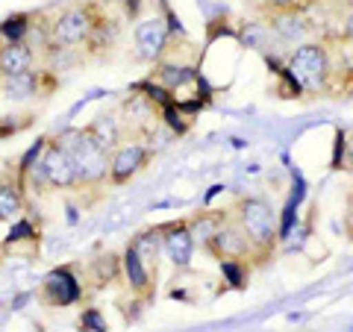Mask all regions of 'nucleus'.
I'll return each mask as SVG.
<instances>
[{
    "mask_svg": "<svg viewBox=\"0 0 353 332\" xmlns=\"http://www.w3.org/2000/svg\"><path fill=\"white\" fill-rule=\"evenodd\" d=\"M230 218L245 229V236L253 245V264H265L271 259L274 247L280 238V227H277V212L265 197H239L230 209Z\"/></svg>",
    "mask_w": 353,
    "mask_h": 332,
    "instance_id": "nucleus-1",
    "label": "nucleus"
},
{
    "mask_svg": "<svg viewBox=\"0 0 353 332\" xmlns=\"http://www.w3.org/2000/svg\"><path fill=\"white\" fill-rule=\"evenodd\" d=\"M65 150L71 153L74 168H77V194H88L97 191L103 194V188L109 185V153H103L101 147L92 141V136L83 129H62L57 136Z\"/></svg>",
    "mask_w": 353,
    "mask_h": 332,
    "instance_id": "nucleus-2",
    "label": "nucleus"
},
{
    "mask_svg": "<svg viewBox=\"0 0 353 332\" xmlns=\"http://www.w3.org/2000/svg\"><path fill=\"white\" fill-rule=\"evenodd\" d=\"M285 76L292 80L294 92L306 94H324L333 80V62H330V50L321 41H303L292 50L289 62H285Z\"/></svg>",
    "mask_w": 353,
    "mask_h": 332,
    "instance_id": "nucleus-3",
    "label": "nucleus"
},
{
    "mask_svg": "<svg viewBox=\"0 0 353 332\" xmlns=\"http://www.w3.org/2000/svg\"><path fill=\"white\" fill-rule=\"evenodd\" d=\"M101 6L103 3H97V0H92V3H71L57 18H50V48L48 50H74L80 44H85L94 30Z\"/></svg>",
    "mask_w": 353,
    "mask_h": 332,
    "instance_id": "nucleus-4",
    "label": "nucleus"
},
{
    "mask_svg": "<svg viewBox=\"0 0 353 332\" xmlns=\"http://www.w3.org/2000/svg\"><path fill=\"white\" fill-rule=\"evenodd\" d=\"M118 121H121L124 136H130V141H150L162 121V109L153 103L145 92L136 88V92H130V97L121 103Z\"/></svg>",
    "mask_w": 353,
    "mask_h": 332,
    "instance_id": "nucleus-5",
    "label": "nucleus"
},
{
    "mask_svg": "<svg viewBox=\"0 0 353 332\" xmlns=\"http://www.w3.org/2000/svg\"><path fill=\"white\" fill-rule=\"evenodd\" d=\"M83 294H85V285L80 276H77V268L74 264H59V268H53L41 280L39 300L50 309H65V306L80 303Z\"/></svg>",
    "mask_w": 353,
    "mask_h": 332,
    "instance_id": "nucleus-6",
    "label": "nucleus"
},
{
    "mask_svg": "<svg viewBox=\"0 0 353 332\" xmlns=\"http://www.w3.org/2000/svg\"><path fill=\"white\" fill-rule=\"evenodd\" d=\"M153 147L145 141H124L121 147L109 153V188H121L132 183L150 165Z\"/></svg>",
    "mask_w": 353,
    "mask_h": 332,
    "instance_id": "nucleus-7",
    "label": "nucleus"
},
{
    "mask_svg": "<svg viewBox=\"0 0 353 332\" xmlns=\"http://www.w3.org/2000/svg\"><path fill=\"white\" fill-rule=\"evenodd\" d=\"M59 85L53 68H32L15 76H0V94L6 101H32V97H50Z\"/></svg>",
    "mask_w": 353,
    "mask_h": 332,
    "instance_id": "nucleus-8",
    "label": "nucleus"
},
{
    "mask_svg": "<svg viewBox=\"0 0 353 332\" xmlns=\"http://www.w3.org/2000/svg\"><path fill=\"white\" fill-rule=\"evenodd\" d=\"M209 256H215L218 262H253V245L250 238L245 236V229H241L233 218H227L221 229L212 236V241L203 247Z\"/></svg>",
    "mask_w": 353,
    "mask_h": 332,
    "instance_id": "nucleus-9",
    "label": "nucleus"
},
{
    "mask_svg": "<svg viewBox=\"0 0 353 332\" xmlns=\"http://www.w3.org/2000/svg\"><path fill=\"white\" fill-rule=\"evenodd\" d=\"M41 162H44V174H48L50 191H77L74 159L57 136L48 138V147H44V153H41Z\"/></svg>",
    "mask_w": 353,
    "mask_h": 332,
    "instance_id": "nucleus-10",
    "label": "nucleus"
},
{
    "mask_svg": "<svg viewBox=\"0 0 353 332\" xmlns=\"http://www.w3.org/2000/svg\"><path fill=\"white\" fill-rule=\"evenodd\" d=\"M132 39H136V56L145 62H162L165 53H168V41H171V27L165 24L162 18H145L139 21L136 30H132Z\"/></svg>",
    "mask_w": 353,
    "mask_h": 332,
    "instance_id": "nucleus-11",
    "label": "nucleus"
},
{
    "mask_svg": "<svg viewBox=\"0 0 353 332\" xmlns=\"http://www.w3.org/2000/svg\"><path fill=\"white\" fill-rule=\"evenodd\" d=\"M159 232H162V256L168 259L176 271H185L192 264L194 247H197L192 232H189V224H185V218L171 220V224H162Z\"/></svg>",
    "mask_w": 353,
    "mask_h": 332,
    "instance_id": "nucleus-12",
    "label": "nucleus"
},
{
    "mask_svg": "<svg viewBox=\"0 0 353 332\" xmlns=\"http://www.w3.org/2000/svg\"><path fill=\"white\" fill-rule=\"evenodd\" d=\"M121 276L130 285V291L139 297L141 303H150L157 297V273H153L145 262L139 259V253L127 245L124 256H121Z\"/></svg>",
    "mask_w": 353,
    "mask_h": 332,
    "instance_id": "nucleus-13",
    "label": "nucleus"
},
{
    "mask_svg": "<svg viewBox=\"0 0 353 332\" xmlns=\"http://www.w3.org/2000/svg\"><path fill=\"white\" fill-rule=\"evenodd\" d=\"M27 212V191L18 174L0 176V224H15Z\"/></svg>",
    "mask_w": 353,
    "mask_h": 332,
    "instance_id": "nucleus-14",
    "label": "nucleus"
},
{
    "mask_svg": "<svg viewBox=\"0 0 353 332\" xmlns=\"http://www.w3.org/2000/svg\"><path fill=\"white\" fill-rule=\"evenodd\" d=\"M36 62H39V53L27 41H0V76L32 71Z\"/></svg>",
    "mask_w": 353,
    "mask_h": 332,
    "instance_id": "nucleus-15",
    "label": "nucleus"
},
{
    "mask_svg": "<svg viewBox=\"0 0 353 332\" xmlns=\"http://www.w3.org/2000/svg\"><path fill=\"white\" fill-rule=\"evenodd\" d=\"M85 132L92 136V141L103 153H112L115 147L124 145V129H121L118 115H112V112H109V115H97L92 124L85 127Z\"/></svg>",
    "mask_w": 353,
    "mask_h": 332,
    "instance_id": "nucleus-16",
    "label": "nucleus"
},
{
    "mask_svg": "<svg viewBox=\"0 0 353 332\" xmlns=\"http://www.w3.org/2000/svg\"><path fill=\"white\" fill-rule=\"evenodd\" d=\"M268 24H271V30L277 32L283 41H297V44L306 41L309 21L303 18L301 9H289V12H274V15H268Z\"/></svg>",
    "mask_w": 353,
    "mask_h": 332,
    "instance_id": "nucleus-17",
    "label": "nucleus"
},
{
    "mask_svg": "<svg viewBox=\"0 0 353 332\" xmlns=\"http://www.w3.org/2000/svg\"><path fill=\"white\" fill-rule=\"evenodd\" d=\"M130 247L139 253V259L145 262L153 273H159V256H162V232H159V227L136 232L132 241H130Z\"/></svg>",
    "mask_w": 353,
    "mask_h": 332,
    "instance_id": "nucleus-18",
    "label": "nucleus"
},
{
    "mask_svg": "<svg viewBox=\"0 0 353 332\" xmlns=\"http://www.w3.org/2000/svg\"><path fill=\"white\" fill-rule=\"evenodd\" d=\"M153 83H159L162 88H168V92H180V88H185L189 83L197 80V71L192 68V65H174V62H157V71H153L150 76Z\"/></svg>",
    "mask_w": 353,
    "mask_h": 332,
    "instance_id": "nucleus-19",
    "label": "nucleus"
},
{
    "mask_svg": "<svg viewBox=\"0 0 353 332\" xmlns=\"http://www.w3.org/2000/svg\"><path fill=\"white\" fill-rule=\"evenodd\" d=\"M227 218H230L227 212H194L192 218H185V224H189V232H192L194 245L206 247Z\"/></svg>",
    "mask_w": 353,
    "mask_h": 332,
    "instance_id": "nucleus-20",
    "label": "nucleus"
},
{
    "mask_svg": "<svg viewBox=\"0 0 353 332\" xmlns=\"http://www.w3.org/2000/svg\"><path fill=\"white\" fill-rule=\"evenodd\" d=\"M88 273H92L94 289L109 285L115 280H124V276H121V256H115V253H101V256L92 259V264H88Z\"/></svg>",
    "mask_w": 353,
    "mask_h": 332,
    "instance_id": "nucleus-21",
    "label": "nucleus"
},
{
    "mask_svg": "<svg viewBox=\"0 0 353 332\" xmlns=\"http://www.w3.org/2000/svg\"><path fill=\"white\" fill-rule=\"evenodd\" d=\"M39 12H12L0 21V41H27Z\"/></svg>",
    "mask_w": 353,
    "mask_h": 332,
    "instance_id": "nucleus-22",
    "label": "nucleus"
},
{
    "mask_svg": "<svg viewBox=\"0 0 353 332\" xmlns=\"http://www.w3.org/2000/svg\"><path fill=\"white\" fill-rule=\"evenodd\" d=\"M30 118L32 115H27L24 121H12V115H3V118H0V138H9V136H15V132L27 129L30 127Z\"/></svg>",
    "mask_w": 353,
    "mask_h": 332,
    "instance_id": "nucleus-23",
    "label": "nucleus"
},
{
    "mask_svg": "<svg viewBox=\"0 0 353 332\" xmlns=\"http://www.w3.org/2000/svg\"><path fill=\"white\" fill-rule=\"evenodd\" d=\"M80 326H83V329L92 326V332H103V329H106V324L101 320V315H97V309H88V312L80 318Z\"/></svg>",
    "mask_w": 353,
    "mask_h": 332,
    "instance_id": "nucleus-24",
    "label": "nucleus"
},
{
    "mask_svg": "<svg viewBox=\"0 0 353 332\" xmlns=\"http://www.w3.org/2000/svg\"><path fill=\"white\" fill-rule=\"evenodd\" d=\"M265 9H268V15L289 12V9H301V0H265Z\"/></svg>",
    "mask_w": 353,
    "mask_h": 332,
    "instance_id": "nucleus-25",
    "label": "nucleus"
},
{
    "mask_svg": "<svg viewBox=\"0 0 353 332\" xmlns=\"http://www.w3.org/2000/svg\"><path fill=\"white\" fill-rule=\"evenodd\" d=\"M121 6H124V12L130 21H136L139 12H141V6H145V0H121Z\"/></svg>",
    "mask_w": 353,
    "mask_h": 332,
    "instance_id": "nucleus-26",
    "label": "nucleus"
},
{
    "mask_svg": "<svg viewBox=\"0 0 353 332\" xmlns=\"http://www.w3.org/2000/svg\"><path fill=\"white\" fill-rule=\"evenodd\" d=\"M341 39L353 41V9H347V15L341 18Z\"/></svg>",
    "mask_w": 353,
    "mask_h": 332,
    "instance_id": "nucleus-27",
    "label": "nucleus"
},
{
    "mask_svg": "<svg viewBox=\"0 0 353 332\" xmlns=\"http://www.w3.org/2000/svg\"><path fill=\"white\" fill-rule=\"evenodd\" d=\"M97 3H103V6H112V3H121V0H97Z\"/></svg>",
    "mask_w": 353,
    "mask_h": 332,
    "instance_id": "nucleus-28",
    "label": "nucleus"
},
{
    "mask_svg": "<svg viewBox=\"0 0 353 332\" xmlns=\"http://www.w3.org/2000/svg\"><path fill=\"white\" fill-rule=\"evenodd\" d=\"M341 3H345V9H353V0H341Z\"/></svg>",
    "mask_w": 353,
    "mask_h": 332,
    "instance_id": "nucleus-29",
    "label": "nucleus"
}]
</instances>
